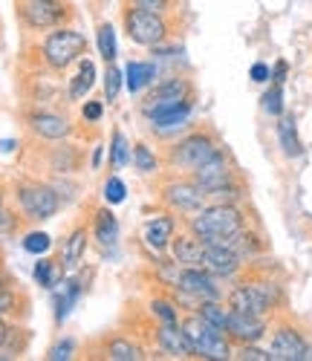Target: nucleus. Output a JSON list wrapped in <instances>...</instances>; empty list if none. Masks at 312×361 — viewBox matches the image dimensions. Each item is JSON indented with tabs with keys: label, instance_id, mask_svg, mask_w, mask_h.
<instances>
[{
	"label": "nucleus",
	"instance_id": "f257e3e1",
	"mask_svg": "<svg viewBox=\"0 0 312 361\" xmlns=\"http://www.w3.org/2000/svg\"><path fill=\"white\" fill-rule=\"evenodd\" d=\"M234 281L237 283L226 292V307L234 312L269 318L280 310V304H284V286H280L272 275L258 272L252 266V260L243 266V272Z\"/></svg>",
	"mask_w": 312,
	"mask_h": 361
},
{
	"label": "nucleus",
	"instance_id": "f03ea898",
	"mask_svg": "<svg viewBox=\"0 0 312 361\" xmlns=\"http://www.w3.org/2000/svg\"><path fill=\"white\" fill-rule=\"evenodd\" d=\"M182 226L194 231L203 243H214V240H223L248 223H246V212L240 202H208L197 214L182 217Z\"/></svg>",
	"mask_w": 312,
	"mask_h": 361
},
{
	"label": "nucleus",
	"instance_id": "7ed1b4c3",
	"mask_svg": "<svg viewBox=\"0 0 312 361\" xmlns=\"http://www.w3.org/2000/svg\"><path fill=\"white\" fill-rule=\"evenodd\" d=\"M220 147H223L220 136H217L211 128H200V130H191V133H185L182 139L171 142L165 147V154H162V165L168 171L191 173L203 162H208Z\"/></svg>",
	"mask_w": 312,
	"mask_h": 361
},
{
	"label": "nucleus",
	"instance_id": "20e7f679",
	"mask_svg": "<svg viewBox=\"0 0 312 361\" xmlns=\"http://www.w3.org/2000/svg\"><path fill=\"white\" fill-rule=\"evenodd\" d=\"M179 329L188 338V344L194 347V355L200 358H234V344L229 341V336L223 329H217L214 324H208L197 310L185 312L179 318Z\"/></svg>",
	"mask_w": 312,
	"mask_h": 361
},
{
	"label": "nucleus",
	"instance_id": "39448f33",
	"mask_svg": "<svg viewBox=\"0 0 312 361\" xmlns=\"http://www.w3.org/2000/svg\"><path fill=\"white\" fill-rule=\"evenodd\" d=\"M121 23H124V35L139 47H162L171 38L168 15L145 9V6L124 4L121 6Z\"/></svg>",
	"mask_w": 312,
	"mask_h": 361
},
{
	"label": "nucleus",
	"instance_id": "423d86ee",
	"mask_svg": "<svg viewBox=\"0 0 312 361\" xmlns=\"http://www.w3.org/2000/svg\"><path fill=\"white\" fill-rule=\"evenodd\" d=\"M87 38L70 26H55L52 32L41 41V58L52 73H67L73 64H78L87 55Z\"/></svg>",
	"mask_w": 312,
	"mask_h": 361
},
{
	"label": "nucleus",
	"instance_id": "0eeeda50",
	"mask_svg": "<svg viewBox=\"0 0 312 361\" xmlns=\"http://www.w3.org/2000/svg\"><path fill=\"white\" fill-rule=\"evenodd\" d=\"M156 200H160V205L165 208V212H174L176 217H191V214L200 212L203 205H208L205 191L194 183L191 173H179V171H174L160 185Z\"/></svg>",
	"mask_w": 312,
	"mask_h": 361
},
{
	"label": "nucleus",
	"instance_id": "6e6552de",
	"mask_svg": "<svg viewBox=\"0 0 312 361\" xmlns=\"http://www.w3.org/2000/svg\"><path fill=\"white\" fill-rule=\"evenodd\" d=\"M15 197H18V205L26 220H49L61 212V194L58 188L47 185V183H20L15 188Z\"/></svg>",
	"mask_w": 312,
	"mask_h": 361
},
{
	"label": "nucleus",
	"instance_id": "1a4fd4ad",
	"mask_svg": "<svg viewBox=\"0 0 312 361\" xmlns=\"http://www.w3.org/2000/svg\"><path fill=\"white\" fill-rule=\"evenodd\" d=\"M18 15L29 29H55L73 18L67 0H18Z\"/></svg>",
	"mask_w": 312,
	"mask_h": 361
},
{
	"label": "nucleus",
	"instance_id": "9d476101",
	"mask_svg": "<svg viewBox=\"0 0 312 361\" xmlns=\"http://www.w3.org/2000/svg\"><path fill=\"white\" fill-rule=\"evenodd\" d=\"M191 179H194V183H197L205 194H211V191H220V188H229V185L240 183L243 176H240L237 165L232 162L229 150L220 147L208 162H203L197 171H191Z\"/></svg>",
	"mask_w": 312,
	"mask_h": 361
},
{
	"label": "nucleus",
	"instance_id": "9b49d317",
	"mask_svg": "<svg viewBox=\"0 0 312 361\" xmlns=\"http://www.w3.org/2000/svg\"><path fill=\"white\" fill-rule=\"evenodd\" d=\"M269 353H272L275 361H304V358H312V347H309L306 336L301 333L292 321H277L272 326Z\"/></svg>",
	"mask_w": 312,
	"mask_h": 361
},
{
	"label": "nucleus",
	"instance_id": "f8f14e48",
	"mask_svg": "<svg viewBox=\"0 0 312 361\" xmlns=\"http://www.w3.org/2000/svg\"><path fill=\"white\" fill-rule=\"evenodd\" d=\"M182 295L200 300H223V289L217 286V278L203 266H179V275L174 283Z\"/></svg>",
	"mask_w": 312,
	"mask_h": 361
},
{
	"label": "nucleus",
	"instance_id": "ddd939ff",
	"mask_svg": "<svg viewBox=\"0 0 312 361\" xmlns=\"http://www.w3.org/2000/svg\"><path fill=\"white\" fill-rule=\"evenodd\" d=\"M92 358H110V361H139L145 358V347L131 338L121 329H113V333H104L96 338V355Z\"/></svg>",
	"mask_w": 312,
	"mask_h": 361
},
{
	"label": "nucleus",
	"instance_id": "4468645a",
	"mask_svg": "<svg viewBox=\"0 0 312 361\" xmlns=\"http://www.w3.org/2000/svg\"><path fill=\"white\" fill-rule=\"evenodd\" d=\"M185 99H197V90H194L191 78L171 75V78H165V81H160L156 87L148 90L145 99H142V110L160 107V104H176V102H185Z\"/></svg>",
	"mask_w": 312,
	"mask_h": 361
},
{
	"label": "nucleus",
	"instance_id": "2eb2a0df",
	"mask_svg": "<svg viewBox=\"0 0 312 361\" xmlns=\"http://www.w3.org/2000/svg\"><path fill=\"white\" fill-rule=\"evenodd\" d=\"M243 266H246V260H243L237 252H232L229 246H223V243H205L203 269H208L214 278L234 281V278L243 272Z\"/></svg>",
	"mask_w": 312,
	"mask_h": 361
},
{
	"label": "nucleus",
	"instance_id": "dca6fc26",
	"mask_svg": "<svg viewBox=\"0 0 312 361\" xmlns=\"http://www.w3.org/2000/svg\"><path fill=\"white\" fill-rule=\"evenodd\" d=\"M269 329V318L260 315H246V312H234L229 310V324H226V336L229 341L237 344H258Z\"/></svg>",
	"mask_w": 312,
	"mask_h": 361
},
{
	"label": "nucleus",
	"instance_id": "f3484780",
	"mask_svg": "<svg viewBox=\"0 0 312 361\" xmlns=\"http://www.w3.org/2000/svg\"><path fill=\"white\" fill-rule=\"evenodd\" d=\"M26 125H29V130H32L38 139H44V142H58V139H67L73 133L70 118L61 116V113H52V110H35V113H29Z\"/></svg>",
	"mask_w": 312,
	"mask_h": 361
},
{
	"label": "nucleus",
	"instance_id": "a211bd4d",
	"mask_svg": "<svg viewBox=\"0 0 312 361\" xmlns=\"http://www.w3.org/2000/svg\"><path fill=\"white\" fill-rule=\"evenodd\" d=\"M168 252H171V257H174L179 266H203L205 243H203V240H200L194 231H188V228L182 226V231L174 234Z\"/></svg>",
	"mask_w": 312,
	"mask_h": 361
},
{
	"label": "nucleus",
	"instance_id": "6ab92c4d",
	"mask_svg": "<svg viewBox=\"0 0 312 361\" xmlns=\"http://www.w3.org/2000/svg\"><path fill=\"white\" fill-rule=\"evenodd\" d=\"M176 234V214L174 212H165V214H156L145 223L142 228V237H145V243L148 249L153 252H165L171 246V240Z\"/></svg>",
	"mask_w": 312,
	"mask_h": 361
},
{
	"label": "nucleus",
	"instance_id": "aec40b11",
	"mask_svg": "<svg viewBox=\"0 0 312 361\" xmlns=\"http://www.w3.org/2000/svg\"><path fill=\"white\" fill-rule=\"evenodd\" d=\"M214 243H223V246H229L232 252H237L246 263L248 260H255V257H260V255H266V240L255 231V228H248V226H243L240 231H234V234H229V237H223V240H214Z\"/></svg>",
	"mask_w": 312,
	"mask_h": 361
},
{
	"label": "nucleus",
	"instance_id": "412c9836",
	"mask_svg": "<svg viewBox=\"0 0 312 361\" xmlns=\"http://www.w3.org/2000/svg\"><path fill=\"white\" fill-rule=\"evenodd\" d=\"M194 102L197 99H185V102H176V104H160V107H148V110H142L145 116H148V122L153 125V128H179V125H185L188 122V116H191V110H194Z\"/></svg>",
	"mask_w": 312,
	"mask_h": 361
},
{
	"label": "nucleus",
	"instance_id": "4be33fe9",
	"mask_svg": "<svg viewBox=\"0 0 312 361\" xmlns=\"http://www.w3.org/2000/svg\"><path fill=\"white\" fill-rule=\"evenodd\" d=\"M90 231H92V240H96L102 249H110L116 240H119V220L110 212V205H99L96 212H92Z\"/></svg>",
	"mask_w": 312,
	"mask_h": 361
},
{
	"label": "nucleus",
	"instance_id": "5701e85b",
	"mask_svg": "<svg viewBox=\"0 0 312 361\" xmlns=\"http://www.w3.org/2000/svg\"><path fill=\"white\" fill-rule=\"evenodd\" d=\"M90 234H92V231L87 228V223H78V226L67 234L64 246H61V260H64V269H78V266H81V260H84V255H87Z\"/></svg>",
	"mask_w": 312,
	"mask_h": 361
},
{
	"label": "nucleus",
	"instance_id": "b1692460",
	"mask_svg": "<svg viewBox=\"0 0 312 361\" xmlns=\"http://www.w3.org/2000/svg\"><path fill=\"white\" fill-rule=\"evenodd\" d=\"M84 157L76 145H67L64 139H58L52 147H49V171L52 173H76L81 168Z\"/></svg>",
	"mask_w": 312,
	"mask_h": 361
},
{
	"label": "nucleus",
	"instance_id": "393cba45",
	"mask_svg": "<svg viewBox=\"0 0 312 361\" xmlns=\"http://www.w3.org/2000/svg\"><path fill=\"white\" fill-rule=\"evenodd\" d=\"M277 139L280 147H284L287 157H301V139H298V125H295V116L292 113H280L277 116Z\"/></svg>",
	"mask_w": 312,
	"mask_h": 361
},
{
	"label": "nucleus",
	"instance_id": "a878e982",
	"mask_svg": "<svg viewBox=\"0 0 312 361\" xmlns=\"http://www.w3.org/2000/svg\"><path fill=\"white\" fill-rule=\"evenodd\" d=\"M92 84H96V64H92L90 58H81V61H78V73H76V78L70 81V99H73V102L84 99V96L90 93Z\"/></svg>",
	"mask_w": 312,
	"mask_h": 361
},
{
	"label": "nucleus",
	"instance_id": "bb28decb",
	"mask_svg": "<svg viewBox=\"0 0 312 361\" xmlns=\"http://www.w3.org/2000/svg\"><path fill=\"white\" fill-rule=\"evenodd\" d=\"M148 312L160 321V324H179V304L168 295H153L148 300Z\"/></svg>",
	"mask_w": 312,
	"mask_h": 361
},
{
	"label": "nucleus",
	"instance_id": "cd10ccee",
	"mask_svg": "<svg viewBox=\"0 0 312 361\" xmlns=\"http://www.w3.org/2000/svg\"><path fill=\"white\" fill-rule=\"evenodd\" d=\"M124 75H128V90L131 93H139V90L150 87L153 78H156V64H148V61H131L124 67Z\"/></svg>",
	"mask_w": 312,
	"mask_h": 361
},
{
	"label": "nucleus",
	"instance_id": "c85d7f7f",
	"mask_svg": "<svg viewBox=\"0 0 312 361\" xmlns=\"http://www.w3.org/2000/svg\"><path fill=\"white\" fill-rule=\"evenodd\" d=\"M160 168H162V159L156 157L145 142H136L133 145V171L150 176V173H160Z\"/></svg>",
	"mask_w": 312,
	"mask_h": 361
},
{
	"label": "nucleus",
	"instance_id": "c756f323",
	"mask_svg": "<svg viewBox=\"0 0 312 361\" xmlns=\"http://www.w3.org/2000/svg\"><path fill=\"white\" fill-rule=\"evenodd\" d=\"M208 324H214L217 329H223L226 333V324H229V307H223L220 300H200V304L194 307Z\"/></svg>",
	"mask_w": 312,
	"mask_h": 361
},
{
	"label": "nucleus",
	"instance_id": "7c9ffc66",
	"mask_svg": "<svg viewBox=\"0 0 312 361\" xmlns=\"http://www.w3.org/2000/svg\"><path fill=\"white\" fill-rule=\"evenodd\" d=\"M64 278V269H61L58 260H38L35 263V281L44 286V289H55Z\"/></svg>",
	"mask_w": 312,
	"mask_h": 361
},
{
	"label": "nucleus",
	"instance_id": "2f4dec72",
	"mask_svg": "<svg viewBox=\"0 0 312 361\" xmlns=\"http://www.w3.org/2000/svg\"><path fill=\"white\" fill-rule=\"evenodd\" d=\"M81 292H84V286H81V281H70L67 286H64V295H61L58 300H55V321L61 324L67 318V312L73 310V304L81 298Z\"/></svg>",
	"mask_w": 312,
	"mask_h": 361
},
{
	"label": "nucleus",
	"instance_id": "473e14b6",
	"mask_svg": "<svg viewBox=\"0 0 312 361\" xmlns=\"http://www.w3.org/2000/svg\"><path fill=\"white\" fill-rule=\"evenodd\" d=\"M133 159V150L128 145V139H124L121 130H113V142H110V165L113 168H124Z\"/></svg>",
	"mask_w": 312,
	"mask_h": 361
},
{
	"label": "nucleus",
	"instance_id": "72a5a7b5",
	"mask_svg": "<svg viewBox=\"0 0 312 361\" xmlns=\"http://www.w3.org/2000/svg\"><path fill=\"white\" fill-rule=\"evenodd\" d=\"M99 52H102V58L110 64L113 58H116V29H113V23L110 20H102L99 23Z\"/></svg>",
	"mask_w": 312,
	"mask_h": 361
},
{
	"label": "nucleus",
	"instance_id": "f704fd0d",
	"mask_svg": "<svg viewBox=\"0 0 312 361\" xmlns=\"http://www.w3.org/2000/svg\"><path fill=\"white\" fill-rule=\"evenodd\" d=\"M263 110L269 116H275V118L284 113V84H272L263 93Z\"/></svg>",
	"mask_w": 312,
	"mask_h": 361
},
{
	"label": "nucleus",
	"instance_id": "c9c22d12",
	"mask_svg": "<svg viewBox=\"0 0 312 361\" xmlns=\"http://www.w3.org/2000/svg\"><path fill=\"white\" fill-rule=\"evenodd\" d=\"M15 307H18V292H15V283H12L6 275H0V315L15 312Z\"/></svg>",
	"mask_w": 312,
	"mask_h": 361
},
{
	"label": "nucleus",
	"instance_id": "e433bc0d",
	"mask_svg": "<svg viewBox=\"0 0 312 361\" xmlns=\"http://www.w3.org/2000/svg\"><path fill=\"white\" fill-rule=\"evenodd\" d=\"M49 246H52V243H49V234H44V231H29V234L23 237V249H26L29 255H44Z\"/></svg>",
	"mask_w": 312,
	"mask_h": 361
},
{
	"label": "nucleus",
	"instance_id": "4c0bfd02",
	"mask_svg": "<svg viewBox=\"0 0 312 361\" xmlns=\"http://www.w3.org/2000/svg\"><path fill=\"white\" fill-rule=\"evenodd\" d=\"M234 358H243V361H272V353L260 350L258 344H237L234 347Z\"/></svg>",
	"mask_w": 312,
	"mask_h": 361
},
{
	"label": "nucleus",
	"instance_id": "58836bf2",
	"mask_svg": "<svg viewBox=\"0 0 312 361\" xmlns=\"http://www.w3.org/2000/svg\"><path fill=\"white\" fill-rule=\"evenodd\" d=\"M119 87H121V73L113 67V61L107 64V73H104V99L107 102H116L119 96Z\"/></svg>",
	"mask_w": 312,
	"mask_h": 361
},
{
	"label": "nucleus",
	"instance_id": "ea45409f",
	"mask_svg": "<svg viewBox=\"0 0 312 361\" xmlns=\"http://www.w3.org/2000/svg\"><path fill=\"white\" fill-rule=\"evenodd\" d=\"M104 200H107L110 205H116V202L124 200V183H121L119 176H110V179H107V185H104Z\"/></svg>",
	"mask_w": 312,
	"mask_h": 361
},
{
	"label": "nucleus",
	"instance_id": "a19ab883",
	"mask_svg": "<svg viewBox=\"0 0 312 361\" xmlns=\"http://www.w3.org/2000/svg\"><path fill=\"white\" fill-rule=\"evenodd\" d=\"M124 4H133V6H145V9H153V12H162V15H171L176 0H124Z\"/></svg>",
	"mask_w": 312,
	"mask_h": 361
},
{
	"label": "nucleus",
	"instance_id": "79ce46f5",
	"mask_svg": "<svg viewBox=\"0 0 312 361\" xmlns=\"http://www.w3.org/2000/svg\"><path fill=\"white\" fill-rule=\"evenodd\" d=\"M70 355H73V341L67 338V341H61V344H55V347L49 350V355H47V358L58 361V358H70Z\"/></svg>",
	"mask_w": 312,
	"mask_h": 361
},
{
	"label": "nucleus",
	"instance_id": "37998d69",
	"mask_svg": "<svg viewBox=\"0 0 312 361\" xmlns=\"http://www.w3.org/2000/svg\"><path fill=\"white\" fill-rule=\"evenodd\" d=\"M81 116L87 118V122H99V118H102V104L99 102H87L84 110H81Z\"/></svg>",
	"mask_w": 312,
	"mask_h": 361
},
{
	"label": "nucleus",
	"instance_id": "c03bdc74",
	"mask_svg": "<svg viewBox=\"0 0 312 361\" xmlns=\"http://www.w3.org/2000/svg\"><path fill=\"white\" fill-rule=\"evenodd\" d=\"M269 78H272V73H269L266 64H255V67H252V81L263 84V81H269Z\"/></svg>",
	"mask_w": 312,
	"mask_h": 361
},
{
	"label": "nucleus",
	"instance_id": "a18cd8bd",
	"mask_svg": "<svg viewBox=\"0 0 312 361\" xmlns=\"http://www.w3.org/2000/svg\"><path fill=\"white\" fill-rule=\"evenodd\" d=\"M284 75H287V61H277L275 64V73H272V81L275 84H284Z\"/></svg>",
	"mask_w": 312,
	"mask_h": 361
},
{
	"label": "nucleus",
	"instance_id": "49530a36",
	"mask_svg": "<svg viewBox=\"0 0 312 361\" xmlns=\"http://www.w3.org/2000/svg\"><path fill=\"white\" fill-rule=\"evenodd\" d=\"M9 333H12V329H9V324L4 321V315H0V347H4V344H6V338H9Z\"/></svg>",
	"mask_w": 312,
	"mask_h": 361
},
{
	"label": "nucleus",
	"instance_id": "de8ad7c7",
	"mask_svg": "<svg viewBox=\"0 0 312 361\" xmlns=\"http://www.w3.org/2000/svg\"><path fill=\"white\" fill-rule=\"evenodd\" d=\"M0 214H4V197H0Z\"/></svg>",
	"mask_w": 312,
	"mask_h": 361
}]
</instances>
